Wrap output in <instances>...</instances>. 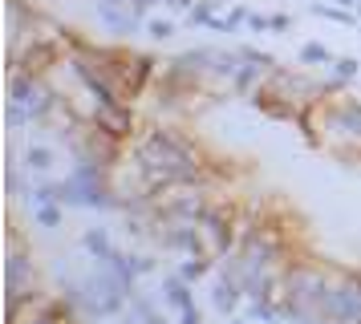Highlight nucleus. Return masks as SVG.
Returning a JSON list of instances; mask_svg holds the SVG:
<instances>
[{
    "label": "nucleus",
    "mask_w": 361,
    "mask_h": 324,
    "mask_svg": "<svg viewBox=\"0 0 361 324\" xmlns=\"http://www.w3.org/2000/svg\"><path fill=\"white\" fill-rule=\"evenodd\" d=\"M130 304H134V316H138V324H171L163 312H159V308L150 304V300H138V296H134Z\"/></svg>",
    "instance_id": "obj_19"
},
{
    "label": "nucleus",
    "mask_w": 361,
    "mask_h": 324,
    "mask_svg": "<svg viewBox=\"0 0 361 324\" xmlns=\"http://www.w3.org/2000/svg\"><path fill=\"white\" fill-rule=\"evenodd\" d=\"M154 4H159V0H130V13L138 16V20H147V16H150V8H154Z\"/></svg>",
    "instance_id": "obj_25"
},
{
    "label": "nucleus",
    "mask_w": 361,
    "mask_h": 324,
    "mask_svg": "<svg viewBox=\"0 0 361 324\" xmlns=\"http://www.w3.org/2000/svg\"><path fill=\"white\" fill-rule=\"evenodd\" d=\"M179 324H203V312H199V304L183 308V312H179Z\"/></svg>",
    "instance_id": "obj_27"
},
{
    "label": "nucleus",
    "mask_w": 361,
    "mask_h": 324,
    "mask_svg": "<svg viewBox=\"0 0 361 324\" xmlns=\"http://www.w3.org/2000/svg\"><path fill=\"white\" fill-rule=\"evenodd\" d=\"M268 20H272V32H288V29H293V16H288V13H272Z\"/></svg>",
    "instance_id": "obj_26"
},
{
    "label": "nucleus",
    "mask_w": 361,
    "mask_h": 324,
    "mask_svg": "<svg viewBox=\"0 0 361 324\" xmlns=\"http://www.w3.org/2000/svg\"><path fill=\"white\" fill-rule=\"evenodd\" d=\"M4 182H8V194H17V191H20V170H17V166H8Z\"/></svg>",
    "instance_id": "obj_30"
},
{
    "label": "nucleus",
    "mask_w": 361,
    "mask_h": 324,
    "mask_svg": "<svg viewBox=\"0 0 361 324\" xmlns=\"http://www.w3.org/2000/svg\"><path fill=\"white\" fill-rule=\"evenodd\" d=\"M247 29H252V32H268V29H272V20L260 16V13H252V16H247Z\"/></svg>",
    "instance_id": "obj_28"
},
{
    "label": "nucleus",
    "mask_w": 361,
    "mask_h": 324,
    "mask_svg": "<svg viewBox=\"0 0 361 324\" xmlns=\"http://www.w3.org/2000/svg\"><path fill=\"white\" fill-rule=\"evenodd\" d=\"M33 203H37V207H45V203H61V182L41 178V182L33 187Z\"/></svg>",
    "instance_id": "obj_17"
},
{
    "label": "nucleus",
    "mask_w": 361,
    "mask_h": 324,
    "mask_svg": "<svg viewBox=\"0 0 361 324\" xmlns=\"http://www.w3.org/2000/svg\"><path fill=\"white\" fill-rule=\"evenodd\" d=\"M357 73H361L357 57H333V61H329V81H333V89H345Z\"/></svg>",
    "instance_id": "obj_11"
},
{
    "label": "nucleus",
    "mask_w": 361,
    "mask_h": 324,
    "mask_svg": "<svg viewBox=\"0 0 361 324\" xmlns=\"http://www.w3.org/2000/svg\"><path fill=\"white\" fill-rule=\"evenodd\" d=\"M312 16H321V20H333V25H357L361 16L353 8H341V4H309Z\"/></svg>",
    "instance_id": "obj_14"
},
{
    "label": "nucleus",
    "mask_w": 361,
    "mask_h": 324,
    "mask_svg": "<svg viewBox=\"0 0 361 324\" xmlns=\"http://www.w3.org/2000/svg\"><path fill=\"white\" fill-rule=\"evenodd\" d=\"M268 73H272V69L252 65V61H244V57H240V69H235V77H231V89H235L240 97H252L264 85V77H268Z\"/></svg>",
    "instance_id": "obj_10"
},
{
    "label": "nucleus",
    "mask_w": 361,
    "mask_h": 324,
    "mask_svg": "<svg viewBox=\"0 0 361 324\" xmlns=\"http://www.w3.org/2000/svg\"><path fill=\"white\" fill-rule=\"evenodd\" d=\"M296 61L305 65V69H309V65H329V61H333V53H329L321 41H305L300 53H296Z\"/></svg>",
    "instance_id": "obj_16"
},
{
    "label": "nucleus",
    "mask_w": 361,
    "mask_h": 324,
    "mask_svg": "<svg viewBox=\"0 0 361 324\" xmlns=\"http://www.w3.org/2000/svg\"><path fill=\"white\" fill-rule=\"evenodd\" d=\"M37 223L45 227V231H57V227H61V203H45V207H37Z\"/></svg>",
    "instance_id": "obj_21"
},
{
    "label": "nucleus",
    "mask_w": 361,
    "mask_h": 324,
    "mask_svg": "<svg viewBox=\"0 0 361 324\" xmlns=\"http://www.w3.org/2000/svg\"><path fill=\"white\" fill-rule=\"evenodd\" d=\"M114 324H138V316H114Z\"/></svg>",
    "instance_id": "obj_33"
},
{
    "label": "nucleus",
    "mask_w": 361,
    "mask_h": 324,
    "mask_svg": "<svg viewBox=\"0 0 361 324\" xmlns=\"http://www.w3.org/2000/svg\"><path fill=\"white\" fill-rule=\"evenodd\" d=\"M166 4H171V8H183V13H191L199 0H166Z\"/></svg>",
    "instance_id": "obj_31"
},
{
    "label": "nucleus",
    "mask_w": 361,
    "mask_h": 324,
    "mask_svg": "<svg viewBox=\"0 0 361 324\" xmlns=\"http://www.w3.org/2000/svg\"><path fill=\"white\" fill-rule=\"evenodd\" d=\"M159 69H163V61H154L150 53H122V49H118L114 81H118L122 101H130L134 94H142V89H147L150 81H159Z\"/></svg>",
    "instance_id": "obj_4"
},
{
    "label": "nucleus",
    "mask_w": 361,
    "mask_h": 324,
    "mask_svg": "<svg viewBox=\"0 0 361 324\" xmlns=\"http://www.w3.org/2000/svg\"><path fill=\"white\" fill-rule=\"evenodd\" d=\"M90 126H98L102 134H110L118 142H130L134 134H138V122H134V110L126 101H110V106H98L94 101V113L85 118Z\"/></svg>",
    "instance_id": "obj_5"
},
{
    "label": "nucleus",
    "mask_w": 361,
    "mask_h": 324,
    "mask_svg": "<svg viewBox=\"0 0 361 324\" xmlns=\"http://www.w3.org/2000/svg\"><path fill=\"white\" fill-rule=\"evenodd\" d=\"M147 32H150V41H171L175 37V20H163V16H154V20H147Z\"/></svg>",
    "instance_id": "obj_22"
},
{
    "label": "nucleus",
    "mask_w": 361,
    "mask_h": 324,
    "mask_svg": "<svg viewBox=\"0 0 361 324\" xmlns=\"http://www.w3.org/2000/svg\"><path fill=\"white\" fill-rule=\"evenodd\" d=\"M235 53H240L244 61H252V65H264V69H276V57H272V53H260V49H252V45H240Z\"/></svg>",
    "instance_id": "obj_24"
},
{
    "label": "nucleus",
    "mask_w": 361,
    "mask_h": 324,
    "mask_svg": "<svg viewBox=\"0 0 361 324\" xmlns=\"http://www.w3.org/2000/svg\"><path fill=\"white\" fill-rule=\"evenodd\" d=\"M94 16H98V25L106 32H114V37H126V32H134L142 20L130 13V4H94Z\"/></svg>",
    "instance_id": "obj_7"
},
{
    "label": "nucleus",
    "mask_w": 361,
    "mask_h": 324,
    "mask_svg": "<svg viewBox=\"0 0 361 324\" xmlns=\"http://www.w3.org/2000/svg\"><path fill=\"white\" fill-rule=\"evenodd\" d=\"M159 288H163V304H166V308H175V312H183V308L195 304V296H191V284H187L179 272H166Z\"/></svg>",
    "instance_id": "obj_8"
},
{
    "label": "nucleus",
    "mask_w": 361,
    "mask_h": 324,
    "mask_svg": "<svg viewBox=\"0 0 361 324\" xmlns=\"http://www.w3.org/2000/svg\"><path fill=\"white\" fill-rule=\"evenodd\" d=\"M134 272L150 275V272H154V259H150V256H134Z\"/></svg>",
    "instance_id": "obj_29"
},
{
    "label": "nucleus",
    "mask_w": 361,
    "mask_h": 324,
    "mask_svg": "<svg viewBox=\"0 0 361 324\" xmlns=\"http://www.w3.org/2000/svg\"><path fill=\"white\" fill-rule=\"evenodd\" d=\"M25 166H29L33 175H49L53 170V150L49 146H29V150H25Z\"/></svg>",
    "instance_id": "obj_15"
},
{
    "label": "nucleus",
    "mask_w": 361,
    "mask_h": 324,
    "mask_svg": "<svg viewBox=\"0 0 361 324\" xmlns=\"http://www.w3.org/2000/svg\"><path fill=\"white\" fill-rule=\"evenodd\" d=\"M337 4H341V8H353V13H357V4H361V0H337Z\"/></svg>",
    "instance_id": "obj_32"
},
{
    "label": "nucleus",
    "mask_w": 361,
    "mask_h": 324,
    "mask_svg": "<svg viewBox=\"0 0 361 324\" xmlns=\"http://www.w3.org/2000/svg\"><path fill=\"white\" fill-rule=\"evenodd\" d=\"M4 118H8V126H13V130H20V126H29V122H37L33 110H29V106H20V101H8Z\"/></svg>",
    "instance_id": "obj_20"
},
{
    "label": "nucleus",
    "mask_w": 361,
    "mask_h": 324,
    "mask_svg": "<svg viewBox=\"0 0 361 324\" xmlns=\"http://www.w3.org/2000/svg\"><path fill=\"white\" fill-rule=\"evenodd\" d=\"M61 207H85V211H122V199L110 182L98 178H82L78 170H69L61 178Z\"/></svg>",
    "instance_id": "obj_3"
},
{
    "label": "nucleus",
    "mask_w": 361,
    "mask_h": 324,
    "mask_svg": "<svg viewBox=\"0 0 361 324\" xmlns=\"http://www.w3.org/2000/svg\"><path fill=\"white\" fill-rule=\"evenodd\" d=\"M212 16H215V0H199L195 8L187 13V25H203V29H207V20H212Z\"/></svg>",
    "instance_id": "obj_23"
},
{
    "label": "nucleus",
    "mask_w": 361,
    "mask_h": 324,
    "mask_svg": "<svg viewBox=\"0 0 361 324\" xmlns=\"http://www.w3.org/2000/svg\"><path fill=\"white\" fill-rule=\"evenodd\" d=\"M247 16H252V13H247L244 4H231L228 13H215L212 20H207V29H212V32H235L240 25H247Z\"/></svg>",
    "instance_id": "obj_12"
},
{
    "label": "nucleus",
    "mask_w": 361,
    "mask_h": 324,
    "mask_svg": "<svg viewBox=\"0 0 361 324\" xmlns=\"http://www.w3.org/2000/svg\"><path fill=\"white\" fill-rule=\"evenodd\" d=\"M231 324H247V320H240V316H231Z\"/></svg>",
    "instance_id": "obj_34"
},
{
    "label": "nucleus",
    "mask_w": 361,
    "mask_h": 324,
    "mask_svg": "<svg viewBox=\"0 0 361 324\" xmlns=\"http://www.w3.org/2000/svg\"><path fill=\"white\" fill-rule=\"evenodd\" d=\"M260 89H268L272 97L288 101V106H296V110L325 101V94H337L333 81H317V77H309V73H300V69H272V73L264 77Z\"/></svg>",
    "instance_id": "obj_2"
},
{
    "label": "nucleus",
    "mask_w": 361,
    "mask_h": 324,
    "mask_svg": "<svg viewBox=\"0 0 361 324\" xmlns=\"http://www.w3.org/2000/svg\"><path fill=\"white\" fill-rule=\"evenodd\" d=\"M82 247H85L94 259H98V263L114 256V243H110V235H106L102 227H90V231H85V235H82Z\"/></svg>",
    "instance_id": "obj_13"
},
{
    "label": "nucleus",
    "mask_w": 361,
    "mask_h": 324,
    "mask_svg": "<svg viewBox=\"0 0 361 324\" xmlns=\"http://www.w3.org/2000/svg\"><path fill=\"white\" fill-rule=\"evenodd\" d=\"M33 284H37L33 259H29V251L20 243H13L8 247V259H4V292L8 296H29V292H37Z\"/></svg>",
    "instance_id": "obj_6"
},
{
    "label": "nucleus",
    "mask_w": 361,
    "mask_h": 324,
    "mask_svg": "<svg viewBox=\"0 0 361 324\" xmlns=\"http://www.w3.org/2000/svg\"><path fill=\"white\" fill-rule=\"evenodd\" d=\"M212 263H215V259H195V256H191V259H183L175 272H179L187 284H195V280H203V275H207V268H212Z\"/></svg>",
    "instance_id": "obj_18"
},
{
    "label": "nucleus",
    "mask_w": 361,
    "mask_h": 324,
    "mask_svg": "<svg viewBox=\"0 0 361 324\" xmlns=\"http://www.w3.org/2000/svg\"><path fill=\"white\" fill-rule=\"evenodd\" d=\"M317 324H361V272L333 268L329 288L317 308Z\"/></svg>",
    "instance_id": "obj_1"
},
{
    "label": "nucleus",
    "mask_w": 361,
    "mask_h": 324,
    "mask_svg": "<svg viewBox=\"0 0 361 324\" xmlns=\"http://www.w3.org/2000/svg\"><path fill=\"white\" fill-rule=\"evenodd\" d=\"M357 16H361V4H357Z\"/></svg>",
    "instance_id": "obj_35"
},
{
    "label": "nucleus",
    "mask_w": 361,
    "mask_h": 324,
    "mask_svg": "<svg viewBox=\"0 0 361 324\" xmlns=\"http://www.w3.org/2000/svg\"><path fill=\"white\" fill-rule=\"evenodd\" d=\"M240 296H244V288H240L231 275L219 272V284H215V292H212L215 312H219V316H235V308H240Z\"/></svg>",
    "instance_id": "obj_9"
}]
</instances>
